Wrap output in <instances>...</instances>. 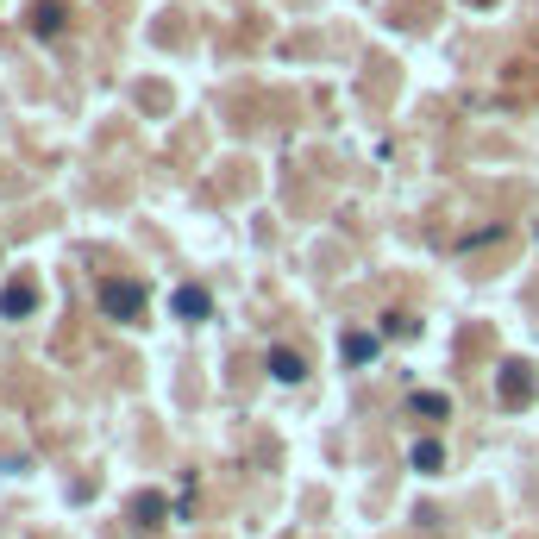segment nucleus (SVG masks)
<instances>
[{
  "label": "nucleus",
  "instance_id": "obj_5",
  "mask_svg": "<svg viewBox=\"0 0 539 539\" xmlns=\"http://www.w3.org/2000/svg\"><path fill=\"white\" fill-rule=\"evenodd\" d=\"M63 19H69L63 0H38V7H32V32H38V38H57V32H63Z\"/></svg>",
  "mask_w": 539,
  "mask_h": 539
},
{
  "label": "nucleus",
  "instance_id": "obj_11",
  "mask_svg": "<svg viewBox=\"0 0 539 539\" xmlns=\"http://www.w3.org/2000/svg\"><path fill=\"white\" fill-rule=\"evenodd\" d=\"M383 339H414V314H402V308L383 314Z\"/></svg>",
  "mask_w": 539,
  "mask_h": 539
},
{
  "label": "nucleus",
  "instance_id": "obj_3",
  "mask_svg": "<svg viewBox=\"0 0 539 539\" xmlns=\"http://www.w3.org/2000/svg\"><path fill=\"white\" fill-rule=\"evenodd\" d=\"M0 314H7V320H26V314H38V283H32V276H19V283H7V289H0Z\"/></svg>",
  "mask_w": 539,
  "mask_h": 539
},
{
  "label": "nucleus",
  "instance_id": "obj_12",
  "mask_svg": "<svg viewBox=\"0 0 539 539\" xmlns=\"http://www.w3.org/2000/svg\"><path fill=\"white\" fill-rule=\"evenodd\" d=\"M477 7H489V0H477Z\"/></svg>",
  "mask_w": 539,
  "mask_h": 539
},
{
  "label": "nucleus",
  "instance_id": "obj_6",
  "mask_svg": "<svg viewBox=\"0 0 539 539\" xmlns=\"http://www.w3.org/2000/svg\"><path fill=\"white\" fill-rule=\"evenodd\" d=\"M345 364H377V351H383V333H345Z\"/></svg>",
  "mask_w": 539,
  "mask_h": 539
},
{
  "label": "nucleus",
  "instance_id": "obj_2",
  "mask_svg": "<svg viewBox=\"0 0 539 539\" xmlns=\"http://www.w3.org/2000/svg\"><path fill=\"white\" fill-rule=\"evenodd\" d=\"M533 389H539V377H533V364H521V358H508L502 370H496V395L508 408H527L533 402Z\"/></svg>",
  "mask_w": 539,
  "mask_h": 539
},
{
  "label": "nucleus",
  "instance_id": "obj_4",
  "mask_svg": "<svg viewBox=\"0 0 539 539\" xmlns=\"http://www.w3.org/2000/svg\"><path fill=\"white\" fill-rule=\"evenodd\" d=\"M264 370H270L276 383H301V377H308V364H301V351H289V345H276L270 358H264Z\"/></svg>",
  "mask_w": 539,
  "mask_h": 539
},
{
  "label": "nucleus",
  "instance_id": "obj_9",
  "mask_svg": "<svg viewBox=\"0 0 539 539\" xmlns=\"http://www.w3.org/2000/svg\"><path fill=\"white\" fill-rule=\"evenodd\" d=\"M414 471H427V477L445 471V445H439V439H420V445H414Z\"/></svg>",
  "mask_w": 539,
  "mask_h": 539
},
{
  "label": "nucleus",
  "instance_id": "obj_8",
  "mask_svg": "<svg viewBox=\"0 0 539 539\" xmlns=\"http://www.w3.org/2000/svg\"><path fill=\"white\" fill-rule=\"evenodd\" d=\"M408 414H414V420H445V414H452V402L427 389V395H414V402H408Z\"/></svg>",
  "mask_w": 539,
  "mask_h": 539
},
{
  "label": "nucleus",
  "instance_id": "obj_10",
  "mask_svg": "<svg viewBox=\"0 0 539 539\" xmlns=\"http://www.w3.org/2000/svg\"><path fill=\"white\" fill-rule=\"evenodd\" d=\"M132 514H138V527H163L170 502H163V496H138V502H132Z\"/></svg>",
  "mask_w": 539,
  "mask_h": 539
},
{
  "label": "nucleus",
  "instance_id": "obj_7",
  "mask_svg": "<svg viewBox=\"0 0 539 539\" xmlns=\"http://www.w3.org/2000/svg\"><path fill=\"white\" fill-rule=\"evenodd\" d=\"M170 308H176L182 320H207V308H214V301H207V289L189 283V289H176V295H170Z\"/></svg>",
  "mask_w": 539,
  "mask_h": 539
},
{
  "label": "nucleus",
  "instance_id": "obj_1",
  "mask_svg": "<svg viewBox=\"0 0 539 539\" xmlns=\"http://www.w3.org/2000/svg\"><path fill=\"white\" fill-rule=\"evenodd\" d=\"M145 283H132V276H126V283H120V276H113V283H101V314L107 320H138V314H145Z\"/></svg>",
  "mask_w": 539,
  "mask_h": 539
}]
</instances>
